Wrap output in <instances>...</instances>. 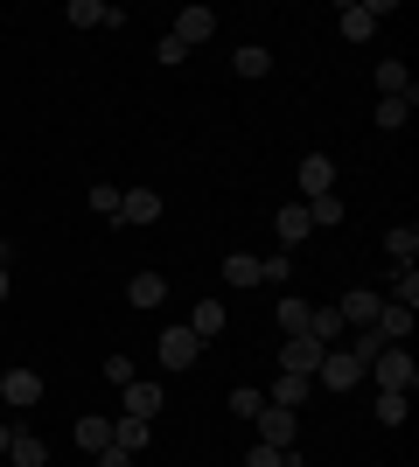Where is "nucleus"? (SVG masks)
<instances>
[{
	"label": "nucleus",
	"mask_w": 419,
	"mask_h": 467,
	"mask_svg": "<svg viewBox=\"0 0 419 467\" xmlns=\"http://www.w3.org/2000/svg\"><path fill=\"white\" fill-rule=\"evenodd\" d=\"M363 384H378V390H405V398H413V390H419V363H413V349H405V342L378 349V356H371V377H363Z\"/></svg>",
	"instance_id": "nucleus-1"
},
{
	"label": "nucleus",
	"mask_w": 419,
	"mask_h": 467,
	"mask_svg": "<svg viewBox=\"0 0 419 467\" xmlns=\"http://www.w3.org/2000/svg\"><path fill=\"white\" fill-rule=\"evenodd\" d=\"M384 15H392V0H342V7H336V28H342V42H371Z\"/></svg>",
	"instance_id": "nucleus-2"
},
{
	"label": "nucleus",
	"mask_w": 419,
	"mask_h": 467,
	"mask_svg": "<svg viewBox=\"0 0 419 467\" xmlns=\"http://www.w3.org/2000/svg\"><path fill=\"white\" fill-rule=\"evenodd\" d=\"M363 377H371V363H363V356L329 349V356H321V370H315V384H321V390H357Z\"/></svg>",
	"instance_id": "nucleus-3"
},
{
	"label": "nucleus",
	"mask_w": 419,
	"mask_h": 467,
	"mask_svg": "<svg viewBox=\"0 0 419 467\" xmlns=\"http://www.w3.org/2000/svg\"><path fill=\"white\" fill-rule=\"evenodd\" d=\"M42 390H49L42 370H21V363H15V370H0V398H7V411H36Z\"/></svg>",
	"instance_id": "nucleus-4"
},
{
	"label": "nucleus",
	"mask_w": 419,
	"mask_h": 467,
	"mask_svg": "<svg viewBox=\"0 0 419 467\" xmlns=\"http://www.w3.org/2000/svg\"><path fill=\"white\" fill-rule=\"evenodd\" d=\"M259 447H279V453H294V440H300V411H279V405H266L259 419Z\"/></svg>",
	"instance_id": "nucleus-5"
},
{
	"label": "nucleus",
	"mask_w": 419,
	"mask_h": 467,
	"mask_svg": "<svg viewBox=\"0 0 419 467\" xmlns=\"http://www.w3.org/2000/svg\"><path fill=\"white\" fill-rule=\"evenodd\" d=\"M161 189H120V216L112 223H133V231H147V223H161Z\"/></svg>",
	"instance_id": "nucleus-6"
},
{
	"label": "nucleus",
	"mask_w": 419,
	"mask_h": 467,
	"mask_svg": "<svg viewBox=\"0 0 419 467\" xmlns=\"http://www.w3.org/2000/svg\"><path fill=\"white\" fill-rule=\"evenodd\" d=\"M154 356H161V370H189V363H203V342L189 328H161Z\"/></svg>",
	"instance_id": "nucleus-7"
},
{
	"label": "nucleus",
	"mask_w": 419,
	"mask_h": 467,
	"mask_svg": "<svg viewBox=\"0 0 419 467\" xmlns=\"http://www.w3.org/2000/svg\"><path fill=\"white\" fill-rule=\"evenodd\" d=\"M294 182H300V189H294L300 202H315V195H336V161H329V154H308Z\"/></svg>",
	"instance_id": "nucleus-8"
},
{
	"label": "nucleus",
	"mask_w": 419,
	"mask_h": 467,
	"mask_svg": "<svg viewBox=\"0 0 419 467\" xmlns=\"http://www.w3.org/2000/svg\"><path fill=\"white\" fill-rule=\"evenodd\" d=\"M321 356H329V349H321L315 335H287V349H279V370H294V377H315V370H321Z\"/></svg>",
	"instance_id": "nucleus-9"
},
{
	"label": "nucleus",
	"mask_w": 419,
	"mask_h": 467,
	"mask_svg": "<svg viewBox=\"0 0 419 467\" xmlns=\"http://www.w3.org/2000/svg\"><path fill=\"white\" fill-rule=\"evenodd\" d=\"M63 21H70V28H126V15H120V7H105V0H70Z\"/></svg>",
	"instance_id": "nucleus-10"
},
{
	"label": "nucleus",
	"mask_w": 419,
	"mask_h": 467,
	"mask_svg": "<svg viewBox=\"0 0 419 467\" xmlns=\"http://www.w3.org/2000/svg\"><path fill=\"white\" fill-rule=\"evenodd\" d=\"M168 36H175L182 49H196V42H210V36H217V15H210V7H182Z\"/></svg>",
	"instance_id": "nucleus-11"
},
{
	"label": "nucleus",
	"mask_w": 419,
	"mask_h": 467,
	"mask_svg": "<svg viewBox=\"0 0 419 467\" xmlns=\"http://www.w3.org/2000/svg\"><path fill=\"white\" fill-rule=\"evenodd\" d=\"M161 405H168V390L147 384V377H133V384H126V411H120V419H147V426H154Z\"/></svg>",
	"instance_id": "nucleus-12"
},
{
	"label": "nucleus",
	"mask_w": 419,
	"mask_h": 467,
	"mask_svg": "<svg viewBox=\"0 0 419 467\" xmlns=\"http://www.w3.org/2000/svg\"><path fill=\"white\" fill-rule=\"evenodd\" d=\"M308 390H315V377L279 370V377H273V390H259V398H266V405H279V411H300V405H308Z\"/></svg>",
	"instance_id": "nucleus-13"
},
{
	"label": "nucleus",
	"mask_w": 419,
	"mask_h": 467,
	"mask_svg": "<svg viewBox=\"0 0 419 467\" xmlns=\"http://www.w3.org/2000/svg\"><path fill=\"white\" fill-rule=\"evenodd\" d=\"M371 328H378V342H384V349H392V342H413V307H399V300H384Z\"/></svg>",
	"instance_id": "nucleus-14"
},
{
	"label": "nucleus",
	"mask_w": 419,
	"mask_h": 467,
	"mask_svg": "<svg viewBox=\"0 0 419 467\" xmlns=\"http://www.w3.org/2000/svg\"><path fill=\"white\" fill-rule=\"evenodd\" d=\"M378 307H384V293H342V300H336L342 328H371V321H378Z\"/></svg>",
	"instance_id": "nucleus-15"
},
{
	"label": "nucleus",
	"mask_w": 419,
	"mask_h": 467,
	"mask_svg": "<svg viewBox=\"0 0 419 467\" xmlns=\"http://www.w3.org/2000/svg\"><path fill=\"white\" fill-rule=\"evenodd\" d=\"M147 440H154V426H147V419H112V447H120L126 461H140V453H147Z\"/></svg>",
	"instance_id": "nucleus-16"
},
{
	"label": "nucleus",
	"mask_w": 419,
	"mask_h": 467,
	"mask_svg": "<svg viewBox=\"0 0 419 467\" xmlns=\"http://www.w3.org/2000/svg\"><path fill=\"white\" fill-rule=\"evenodd\" d=\"M378 91H384V98H405V105H419V84H413V70H405L399 57L378 63Z\"/></svg>",
	"instance_id": "nucleus-17"
},
{
	"label": "nucleus",
	"mask_w": 419,
	"mask_h": 467,
	"mask_svg": "<svg viewBox=\"0 0 419 467\" xmlns=\"http://www.w3.org/2000/svg\"><path fill=\"white\" fill-rule=\"evenodd\" d=\"M161 300H168V279L161 273H133L126 279V307H161Z\"/></svg>",
	"instance_id": "nucleus-18"
},
{
	"label": "nucleus",
	"mask_w": 419,
	"mask_h": 467,
	"mask_svg": "<svg viewBox=\"0 0 419 467\" xmlns=\"http://www.w3.org/2000/svg\"><path fill=\"white\" fill-rule=\"evenodd\" d=\"M224 321H231V314H224V300H196V314H189V335H196V342H217Z\"/></svg>",
	"instance_id": "nucleus-19"
},
{
	"label": "nucleus",
	"mask_w": 419,
	"mask_h": 467,
	"mask_svg": "<svg viewBox=\"0 0 419 467\" xmlns=\"http://www.w3.org/2000/svg\"><path fill=\"white\" fill-rule=\"evenodd\" d=\"M7 461H15V467H49V447H42L28 426H15V440H7Z\"/></svg>",
	"instance_id": "nucleus-20"
},
{
	"label": "nucleus",
	"mask_w": 419,
	"mask_h": 467,
	"mask_svg": "<svg viewBox=\"0 0 419 467\" xmlns=\"http://www.w3.org/2000/svg\"><path fill=\"white\" fill-rule=\"evenodd\" d=\"M273 231H279V244H287V252H294L300 237H315V223H308V210H300V202H287V210L273 216Z\"/></svg>",
	"instance_id": "nucleus-21"
},
{
	"label": "nucleus",
	"mask_w": 419,
	"mask_h": 467,
	"mask_svg": "<svg viewBox=\"0 0 419 467\" xmlns=\"http://www.w3.org/2000/svg\"><path fill=\"white\" fill-rule=\"evenodd\" d=\"M308 335H315L321 349H336V342H342V314L336 307H308Z\"/></svg>",
	"instance_id": "nucleus-22"
},
{
	"label": "nucleus",
	"mask_w": 419,
	"mask_h": 467,
	"mask_svg": "<svg viewBox=\"0 0 419 467\" xmlns=\"http://www.w3.org/2000/svg\"><path fill=\"white\" fill-rule=\"evenodd\" d=\"M384 252H392V265H399V273H413V258H419V231H413V223H399V231L384 237Z\"/></svg>",
	"instance_id": "nucleus-23"
},
{
	"label": "nucleus",
	"mask_w": 419,
	"mask_h": 467,
	"mask_svg": "<svg viewBox=\"0 0 419 467\" xmlns=\"http://www.w3.org/2000/svg\"><path fill=\"white\" fill-rule=\"evenodd\" d=\"M266 70H273V49H259V42H245L231 57V78H266Z\"/></svg>",
	"instance_id": "nucleus-24"
},
{
	"label": "nucleus",
	"mask_w": 419,
	"mask_h": 467,
	"mask_svg": "<svg viewBox=\"0 0 419 467\" xmlns=\"http://www.w3.org/2000/svg\"><path fill=\"white\" fill-rule=\"evenodd\" d=\"M300 210H308L315 231H336V223H342V195H315V202H300Z\"/></svg>",
	"instance_id": "nucleus-25"
},
{
	"label": "nucleus",
	"mask_w": 419,
	"mask_h": 467,
	"mask_svg": "<svg viewBox=\"0 0 419 467\" xmlns=\"http://www.w3.org/2000/svg\"><path fill=\"white\" fill-rule=\"evenodd\" d=\"M224 279H231V286H259V258H252V252H231V258H224Z\"/></svg>",
	"instance_id": "nucleus-26"
},
{
	"label": "nucleus",
	"mask_w": 419,
	"mask_h": 467,
	"mask_svg": "<svg viewBox=\"0 0 419 467\" xmlns=\"http://www.w3.org/2000/svg\"><path fill=\"white\" fill-rule=\"evenodd\" d=\"M273 321L287 335H308V300H294V293H287V300H273Z\"/></svg>",
	"instance_id": "nucleus-27"
},
{
	"label": "nucleus",
	"mask_w": 419,
	"mask_h": 467,
	"mask_svg": "<svg viewBox=\"0 0 419 467\" xmlns=\"http://www.w3.org/2000/svg\"><path fill=\"white\" fill-rule=\"evenodd\" d=\"M378 426H405V411H413V398H405V390H378Z\"/></svg>",
	"instance_id": "nucleus-28"
},
{
	"label": "nucleus",
	"mask_w": 419,
	"mask_h": 467,
	"mask_svg": "<svg viewBox=\"0 0 419 467\" xmlns=\"http://www.w3.org/2000/svg\"><path fill=\"white\" fill-rule=\"evenodd\" d=\"M78 447H84V453L112 447V419H78Z\"/></svg>",
	"instance_id": "nucleus-29"
},
{
	"label": "nucleus",
	"mask_w": 419,
	"mask_h": 467,
	"mask_svg": "<svg viewBox=\"0 0 419 467\" xmlns=\"http://www.w3.org/2000/svg\"><path fill=\"white\" fill-rule=\"evenodd\" d=\"M294 279V252H273V258H259V286H287Z\"/></svg>",
	"instance_id": "nucleus-30"
},
{
	"label": "nucleus",
	"mask_w": 419,
	"mask_h": 467,
	"mask_svg": "<svg viewBox=\"0 0 419 467\" xmlns=\"http://www.w3.org/2000/svg\"><path fill=\"white\" fill-rule=\"evenodd\" d=\"M405 119H413V105H405V98H378V133H399Z\"/></svg>",
	"instance_id": "nucleus-31"
},
{
	"label": "nucleus",
	"mask_w": 419,
	"mask_h": 467,
	"mask_svg": "<svg viewBox=\"0 0 419 467\" xmlns=\"http://www.w3.org/2000/svg\"><path fill=\"white\" fill-rule=\"evenodd\" d=\"M384 300H399V307H413V300H419V273H399L392 286H384Z\"/></svg>",
	"instance_id": "nucleus-32"
},
{
	"label": "nucleus",
	"mask_w": 419,
	"mask_h": 467,
	"mask_svg": "<svg viewBox=\"0 0 419 467\" xmlns=\"http://www.w3.org/2000/svg\"><path fill=\"white\" fill-rule=\"evenodd\" d=\"M231 411H238V419H259V411H266V398H259V390H231Z\"/></svg>",
	"instance_id": "nucleus-33"
},
{
	"label": "nucleus",
	"mask_w": 419,
	"mask_h": 467,
	"mask_svg": "<svg viewBox=\"0 0 419 467\" xmlns=\"http://www.w3.org/2000/svg\"><path fill=\"white\" fill-rule=\"evenodd\" d=\"M105 384H133V356H105Z\"/></svg>",
	"instance_id": "nucleus-34"
},
{
	"label": "nucleus",
	"mask_w": 419,
	"mask_h": 467,
	"mask_svg": "<svg viewBox=\"0 0 419 467\" xmlns=\"http://www.w3.org/2000/svg\"><path fill=\"white\" fill-rule=\"evenodd\" d=\"M91 210H99V216H120V189H112V182H99V189H91Z\"/></svg>",
	"instance_id": "nucleus-35"
},
{
	"label": "nucleus",
	"mask_w": 419,
	"mask_h": 467,
	"mask_svg": "<svg viewBox=\"0 0 419 467\" xmlns=\"http://www.w3.org/2000/svg\"><path fill=\"white\" fill-rule=\"evenodd\" d=\"M378 349H384V342H378V328H357V335H350V356H363V363H371Z\"/></svg>",
	"instance_id": "nucleus-36"
},
{
	"label": "nucleus",
	"mask_w": 419,
	"mask_h": 467,
	"mask_svg": "<svg viewBox=\"0 0 419 467\" xmlns=\"http://www.w3.org/2000/svg\"><path fill=\"white\" fill-rule=\"evenodd\" d=\"M245 467H287V453H279V447H252V453H245Z\"/></svg>",
	"instance_id": "nucleus-37"
},
{
	"label": "nucleus",
	"mask_w": 419,
	"mask_h": 467,
	"mask_svg": "<svg viewBox=\"0 0 419 467\" xmlns=\"http://www.w3.org/2000/svg\"><path fill=\"white\" fill-rule=\"evenodd\" d=\"M91 461H99V467H133V461H126L120 447H99V453H91Z\"/></svg>",
	"instance_id": "nucleus-38"
},
{
	"label": "nucleus",
	"mask_w": 419,
	"mask_h": 467,
	"mask_svg": "<svg viewBox=\"0 0 419 467\" xmlns=\"http://www.w3.org/2000/svg\"><path fill=\"white\" fill-rule=\"evenodd\" d=\"M7 440H15V426H0V461H7Z\"/></svg>",
	"instance_id": "nucleus-39"
},
{
	"label": "nucleus",
	"mask_w": 419,
	"mask_h": 467,
	"mask_svg": "<svg viewBox=\"0 0 419 467\" xmlns=\"http://www.w3.org/2000/svg\"><path fill=\"white\" fill-rule=\"evenodd\" d=\"M7 286H15V279H7V265H0V300H7Z\"/></svg>",
	"instance_id": "nucleus-40"
},
{
	"label": "nucleus",
	"mask_w": 419,
	"mask_h": 467,
	"mask_svg": "<svg viewBox=\"0 0 419 467\" xmlns=\"http://www.w3.org/2000/svg\"><path fill=\"white\" fill-rule=\"evenodd\" d=\"M0 265H7V237H0Z\"/></svg>",
	"instance_id": "nucleus-41"
},
{
	"label": "nucleus",
	"mask_w": 419,
	"mask_h": 467,
	"mask_svg": "<svg viewBox=\"0 0 419 467\" xmlns=\"http://www.w3.org/2000/svg\"><path fill=\"white\" fill-rule=\"evenodd\" d=\"M287 467H300V453H287Z\"/></svg>",
	"instance_id": "nucleus-42"
}]
</instances>
